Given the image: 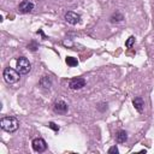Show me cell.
Returning a JSON list of instances; mask_svg holds the SVG:
<instances>
[{"instance_id": "obj_1", "label": "cell", "mask_w": 154, "mask_h": 154, "mask_svg": "<svg viewBox=\"0 0 154 154\" xmlns=\"http://www.w3.org/2000/svg\"><path fill=\"white\" fill-rule=\"evenodd\" d=\"M0 126L6 132H13L18 129L19 122L14 117H4L0 120Z\"/></svg>"}, {"instance_id": "obj_2", "label": "cell", "mask_w": 154, "mask_h": 154, "mask_svg": "<svg viewBox=\"0 0 154 154\" xmlns=\"http://www.w3.org/2000/svg\"><path fill=\"white\" fill-rule=\"evenodd\" d=\"M2 76H4V79H5L8 84H13V83L18 82V79H19V72H18L17 70L12 69V67H6V69L4 70Z\"/></svg>"}, {"instance_id": "obj_3", "label": "cell", "mask_w": 154, "mask_h": 154, "mask_svg": "<svg viewBox=\"0 0 154 154\" xmlns=\"http://www.w3.org/2000/svg\"><path fill=\"white\" fill-rule=\"evenodd\" d=\"M16 65H17V71L20 73V75H26L30 69H31V64L29 63V60L24 57H20L17 59L16 61Z\"/></svg>"}, {"instance_id": "obj_4", "label": "cell", "mask_w": 154, "mask_h": 154, "mask_svg": "<svg viewBox=\"0 0 154 154\" xmlns=\"http://www.w3.org/2000/svg\"><path fill=\"white\" fill-rule=\"evenodd\" d=\"M31 146H32V149L36 153H42V152H45L47 149V143H46V141L42 137L34 138L32 142H31Z\"/></svg>"}, {"instance_id": "obj_5", "label": "cell", "mask_w": 154, "mask_h": 154, "mask_svg": "<svg viewBox=\"0 0 154 154\" xmlns=\"http://www.w3.org/2000/svg\"><path fill=\"white\" fill-rule=\"evenodd\" d=\"M18 10L22 13H29V12H31L34 10V4L31 1H29V0H23L22 2H19Z\"/></svg>"}, {"instance_id": "obj_6", "label": "cell", "mask_w": 154, "mask_h": 154, "mask_svg": "<svg viewBox=\"0 0 154 154\" xmlns=\"http://www.w3.org/2000/svg\"><path fill=\"white\" fill-rule=\"evenodd\" d=\"M65 20H66L67 23H70V24L75 25V24H77V23H79L81 17H79V14H77L76 12L69 11V12H66V13H65Z\"/></svg>"}, {"instance_id": "obj_7", "label": "cell", "mask_w": 154, "mask_h": 154, "mask_svg": "<svg viewBox=\"0 0 154 154\" xmlns=\"http://www.w3.org/2000/svg\"><path fill=\"white\" fill-rule=\"evenodd\" d=\"M84 85H85V81H84L83 78H81V77H75V78H72V79L70 81V83H69V87H70L71 89H73V90L81 89V88H83Z\"/></svg>"}, {"instance_id": "obj_8", "label": "cell", "mask_w": 154, "mask_h": 154, "mask_svg": "<svg viewBox=\"0 0 154 154\" xmlns=\"http://www.w3.org/2000/svg\"><path fill=\"white\" fill-rule=\"evenodd\" d=\"M67 109H69L67 103H66L65 101H63V100L57 101V102L54 103V111H55V112H58V113L64 114V113H66V112H67Z\"/></svg>"}, {"instance_id": "obj_9", "label": "cell", "mask_w": 154, "mask_h": 154, "mask_svg": "<svg viewBox=\"0 0 154 154\" xmlns=\"http://www.w3.org/2000/svg\"><path fill=\"white\" fill-rule=\"evenodd\" d=\"M132 103H134V106H135V108H136V111H137V112H140V113H142V112H143L144 101H143V99H142V97H140V96L135 97V99H134V101H132Z\"/></svg>"}, {"instance_id": "obj_10", "label": "cell", "mask_w": 154, "mask_h": 154, "mask_svg": "<svg viewBox=\"0 0 154 154\" xmlns=\"http://www.w3.org/2000/svg\"><path fill=\"white\" fill-rule=\"evenodd\" d=\"M126 140H128V134H126V131L120 130V131L117 132V135H116V141H117L118 143H124V142H126Z\"/></svg>"}, {"instance_id": "obj_11", "label": "cell", "mask_w": 154, "mask_h": 154, "mask_svg": "<svg viewBox=\"0 0 154 154\" xmlns=\"http://www.w3.org/2000/svg\"><path fill=\"white\" fill-rule=\"evenodd\" d=\"M65 61H66V64H67L69 66H71V67H72V66H77V65H78V60H77L76 58H72V57H67Z\"/></svg>"}, {"instance_id": "obj_12", "label": "cell", "mask_w": 154, "mask_h": 154, "mask_svg": "<svg viewBox=\"0 0 154 154\" xmlns=\"http://www.w3.org/2000/svg\"><path fill=\"white\" fill-rule=\"evenodd\" d=\"M120 20H123V14H120L119 12H116V13H113V14L111 16V22H112V23H114V22H120Z\"/></svg>"}, {"instance_id": "obj_13", "label": "cell", "mask_w": 154, "mask_h": 154, "mask_svg": "<svg viewBox=\"0 0 154 154\" xmlns=\"http://www.w3.org/2000/svg\"><path fill=\"white\" fill-rule=\"evenodd\" d=\"M41 85L45 87V88H49V87H51V79H49L47 76H45V77L41 79Z\"/></svg>"}, {"instance_id": "obj_14", "label": "cell", "mask_w": 154, "mask_h": 154, "mask_svg": "<svg viewBox=\"0 0 154 154\" xmlns=\"http://www.w3.org/2000/svg\"><path fill=\"white\" fill-rule=\"evenodd\" d=\"M134 42H135V38H134L132 36H130V37H129V40L125 42V46H126L128 48H130V47L132 46V43H134Z\"/></svg>"}, {"instance_id": "obj_15", "label": "cell", "mask_w": 154, "mask_h": 154, "mask_svg": "<svg viewBox=\"0 0 154 154\" xmlns=\"http://www.w3.org/2000/svg\"><path fill=\"white\" fill-rule=\"evenodd\" d=\"M118 153H119V150H118V148L116 146H113V147H111L108 149V154H118Z\"/></svg>"}, {"instance_id": "obj_16", "label": "cell", "mask_w": 154, "mask_h": 154, "mask_svg": "<svg viewBox=\"0 0 154 154\" xmlns=\"http://www.w3.org/2000/svg\"><path fill=\"white\" fill-rule=\"evenodd\" d=\"M48 126L51 128V129H53L54 131H58L59 130V126L55 124V123H53V122H49V124H48Z\"/></svg>"}, {"instance_id": "obj_17", "label": "cell", "mask_w": 154, "mask_h": 154, "mask_svg": "<svg viewBox=\"0 0 154 154\" xmlns=\"http://www.w3.org/2000/svg\"><path fill=\"white\" fill-rule=\"evenodd\" d=\"M28 48H30L31 51H36V48H37V45H36L35 42H31L30 45H28Z\"/></svg>"}]
</instances>
